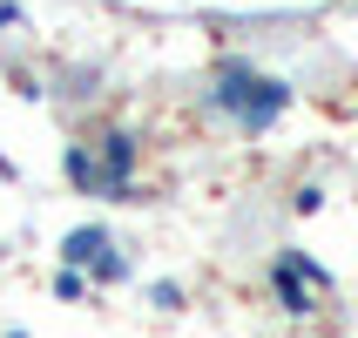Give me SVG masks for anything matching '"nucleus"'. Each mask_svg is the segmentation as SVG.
Segmentation results:
<instances>
[{"label": "nucleus", "instance_id": "obj_1", "mask_svg": "<svg viewBox=\"0 0 358 338\" xmlns=\"http://www.w3.org/2000/svg\"><path fill=\"white\" fill-rule=\"evenodd\" d=\"M210 101H217V108H230V115H243L250 129H264V122H271L284 101H291V88H278V81H264L257 68L230 61V68L217 75V88H210Z\"/></svg>", "mask_w": 358, "mask_h": 338}, {"label": "nucleus", "instance_id": "obj_2", "mask_svg": "<svg viewBox=\"0 0 358 338\" xmlns=\"http://www.w3.org/2000/svg\"><path fill=\"white\" fill-rule=\"evenodd\" d=\"M129 162H136V142H129V136H108V142H101V156L68 149V176H75L81 190H122V183H129Z\"/></svg>", "mask_w": 358, "mask_h": 338}, {"label": "nucleus", "instance_id": "obj_3", "mask_svg": "<svg viewBox=\"0 0 358 338\" xmlns=\"http://www.w3.org/2000/svg\"><path fill=\"white\" fill-rule=\"evenodd\" d=\"M68 258H75V264H95L101 278H122V264L108 258V237H101V230H75V237H68Z\"/></svg>", "mask_w": 358, "mask_h": 338}]
</instances>
